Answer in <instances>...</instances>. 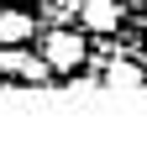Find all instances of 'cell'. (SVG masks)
Wrapping results in <instances>:
<instances>
[{
    "label": "cell",
    "mask_w": 147,
    "mask_h": 157,
    "mask_svg": "<svg viewBox=\"0 0 147 157\" xmlns=\"http://www.w3.org/2000/svg\"><path fill=\"white\" fill-rule=\"evenodd\" d=\"M142 68H147V63H142Z\"/></svg>",
    "instance_id": "obj_8"
},
{
    "label": "cell",
    "mask_w": 147,
    "mask_h": 157,
    "mask_svg": "<svg viewBox=\"0 0 147 157\" xmlns=\"http://www.w3.org/2000/svg\"><path fill=\"white\" fill-rule=\"evenodd\" d=\"M79 21H84V32H116L121 26V6H116V0H84Z\"/></svg>",
    "instance_id": "obj_3"
},
{
    "label": "cell",
    "mask_w": 147,
    "mask_h": 157,
    "mask_svg": "<svg viewBox=\"0 0 147 157\" xmlns=\"http://www.w3.org/2000/svg\"><path fill=\"white\" fill-rule=\"evenodd\" d=\"M0 73H16L21 84H47V78H53V63L21 52V42H11V47L0 42Z\"/></svg>",
    "instance_id": "obj_2"
},
{
    "label": "cell",
    "mask_w": 147,
    "mask_h": 157,
    "mask_svg": "<svg viewBox=\"0 0 147 157\" xmlns=\"http://www.w3.org/2000/svg\"><path fill=\"white\" fill-rule=\"evenodd\" d=\"M142 26H147V16H142Z\"/></svg>",
    "instance_id": "obj_7"
},
{
    "label": "cell",
    "mask_w": 147,
    "mask_h": 157,
    "mask_svg": "<svg viewBox=\"0 0 147 157\" xmlns=\"http://www.w3.org/2000/svg\"><path fill=\"white\" fill-rule=\"evenodd\" d=\"M79 6H84V0H47V11H53V16H58V21H63V16H68V11H79Z\"/></svg>",
    "instance_id": "obj_6"
},
{
    "label": "cell",
    "mask_w": 147,
    "mask_h": 157,
    "mask_svg": "<svg viewBox=\"0 0 147 157\" xmlns=\"http://www.w3.org/2000/svg\"><path fill=\"white\" fill-rule=\"evenodd\" d=\"M105 84H110V89H116V84H121V89H137V84H147V68L131 63V58H116V63L105 68Z\"/></svg>",
    "instance_id": "obj_5"
},
{
    "label": "cell",
    "mask_w": 147,
    "mask_h": 157,
    "mask_svg": "<svg viewBox=\"0 0 147 157\" xmlns=\"http://www.w3.org/2000/svg\"><path fill=\"white\" fill-rule=\"evenodd\" d=\"M42 58L53 63V73H74V68L84 63V37L74 32V26H58V32L42 37Z\"/></svg>",
    "instance_id": "obj_1"
},
{
    "label": "cell",
    "mask_w": 147,
    "mask_h": 157,
    "mask_svg": "<svg viewBox=\"0 0 147 157\" xmlns=\"http://www.w3.org/2000/svg\"><path fill=\"white\" fill-rule=\"evenodd\" d=\"M32 32H37V21L26 16V11H0V42H32Z\"/></svg>",
    "instance_id": "obj_4"
}]
</instances>
